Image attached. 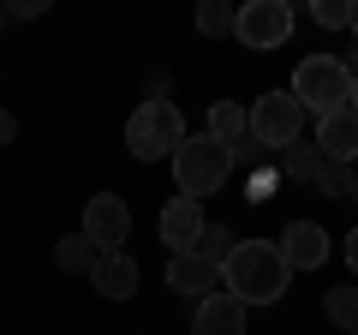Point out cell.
I'll return each instance as SVG.
<instances>
[{
    "label": "cell",
    "mask_w": 358,
    "mask_h": 335,
    "mask_svg": "<svg viewBox=\"0 0 358 335\" xmlns=\"http://www.w3.org/2000/svg\"><path fill=\"white\" fill-rule=\"evenodd\" d=\"M287 282H293V270H287V258L268 240H239L233 258L221 264V287H227L239 306H275V299L287 294Z\"/></svg>",
    "instance_id": "obj_1"
},
{
    "label": "cell",
    "mask_w": 358,
    "mask_h": 335,
    "mask_svg": "<svg viewBox=\"0 0 358 335\" xmlns=\"http://www.w3.org/2000/svg\"><path fill=\"white\" fill-rule=\"evenodd\" d=\"M233 174V150L209 132H185V144L173 150V180H179V198H197L203 204L209 192H221Z\"/></svg>",
    "instance_id": "obj_2"
},
{
    "label": "cell",
    "mask_w": 358,
    "mask_h": 335,
    "mask_svg": "<svg viewBox=\"0 0 358 335\" xmlns=\"http://www.w3.org/2000/svg\"><path fill=\"white\" fill-rule=\"evenodd\" d=\"M185 144V120H179V108L167 102H138L126 120V150L138 156V162H173V150Z\"/></svg>",
    "instance_id": "obj_3"
},
{
    "label": "cell",
    "mask_w": 358,
    "mask_h": 335,
    "mask_svg": "<svg viewBox=\"0 0 358 335\" xmlns=\"http://www.w3.org/2000/svg\"><path fill=\"white\" fill-rule=\"evenodd\" d=\"M287 96H293L305 114H334V108H346V96H352V78H346V66L334 60V54H305L293 72V84H287Z\"/></svg>",
    "instance_id": "obj_4"
},
{
    "label": "cell",
    "mask_w": 358,
    "mask_h": 335,
    "mask_svg": "<svg viewBox=\"0 0 358 335\" xmlns=\"http://www.w3.org/2000/svg\"><path fill=\"white\" fill-rule=\"evenodd\" d=\"M245 132H251L257 150H287V144H299V132H305V108L287 90H263L245 108Z\"/></svg>",
    "instance_id": "obj_5"
},
{
    "label": "cell",
    "mask_w": 358,
    "mask_h": 335,
    "mask_svg": "<svg viewBox=\"0 0 358 335\" xmlns=\"http://www.w3.org/2000/svg\"><path fill=\"white\" fill-rule=\"evenodd\" d=\"M287 36H293V6L287 0H245V6H233V42L268 54Z\"/></svg>",
    "instance_id": "obj_6"
},
{
    "label": "cell",
    "mask_w": 358,
    "mask_h": 335,
    "mask_svg": "<svg viewBox=\"0 0 358 335\" xmlns=\"http://www.w3.org/2000/svg\"><path fill=\"white\" fill-rule=\"evenodd\" d=\"M84 233L90 245H96V252H126V240H131V210H126V198H114V192H96L84 204Z\"/></svg>",
    "instance_id": "obj_7"
},
{
    "label": "cell",
    "mask_w": 358,
    "mask_h": 335,
    "mask_svg": "<svg viewBox=\"0 0 358 335\" xmlns=\"http://www.w3.org/2000/svg\"><path fill=\"white\" fill-rule=\"evenodd\" d=\"M287 258V270H322L329 264V228L322 221H287V233H281V245H275Z\"/></svg>",
    "instance_id": "obj_8"
},
{
    "label": "cell",
    "mask_w": 358,
    "mask_h": 335,
    "mask_svg": "<svg viewBox=\"0 0 358 335\" xmlns=\"http://www.w3.org/2000/svg\"><path fill=\"white\" fill-rule=\"evenodd\" d=\"M317 150H322V162H334V168L358 162V114L352 108H334V114L317 120Z\"/></svg>",
    "instance_id": "obj_9"
},
{
    "label": "cell",
    "mask_w": 358,
    "mask_h": 335,
    "mask_svg": "<svg viewBox=\"0 0 358 335\" xmlns=\"http://www.w3.org/2000/svg\"><path fill=\"white\" fill-rule=\"evenodd\" d=\"M192 335H245V306L227 294V287L203 294L197 299V317H192Z\"/></svg>",
    "instance_id": "obj_10"
},
{
    "label": "cell",
    "mask_w": 358,
    "mask_h": 335,
    "mask_svg": "<svg viewBox=\"0 0 358 335\" xmlns=\"http://www.w3.org/2000/svg\"><path fill=\"white\" fill-rule=\"evenodd\" d=\"M197 233H203V204H197V198H173V204L162 210V245L179 258V252L197 245Z\"/></svg>",
    "instance_id": "obj_11"
},
{
    "label": "cell",
    "mask_w": 358,
    "mask_h": 335,
    "mask_svg": "<svg viewBox=\"0 0 358 335\" xmlns=\"http://www.w3.org/2000/svg\"><path fill=\"white\" fill-rule=\"evenodd\" d=\"M215 282H221V270H215V264H203L197 252H179V258L167 264V287H173V294H185V299L215 294Z\"/></svg>",
    "instance_id": "obj_12"
},
{
    "label": "cell",
    "mask_w": 358,
    "mask_h": 335,
    "mask_svg": "<svg viewBox=\"0 0 358 335\" xmlns=\"http://www.w3.org/2000/svg\"><path fill=\"white\" fill-rule=\"evenodd\" d=\"M90 282H96V294H108V299H131V294H138V282H143V270L126 258V252H108V258H96Z\"/></svg>",
    "instance_id": "obj_13"
},
{
    "label": "cell",
    "mask_w": 358,
    "mask_h": 335,
    "mask_svg": "<svg viewBox=\"0 0 358 335\" xmlns=\"http://www.w3.org/2000/svg\"><path fill=\"white\" fill-rule=\"evenodd\" d=\"M233 245H239V233H233L227 221H203V233H197V245H192V252H197L203 264H215V270H221V264L233 258Z\"/></svg>",
    "instance_id": "obj_14"
},
{
    "label": "cell",
    "mask_w": 358,
    "mask_h": 335,
    "mask_svg": "<svg viewBox=\"0 0 358 335\" xmlns=\"http://www.w3.org/2000/svg\"><path fill=\"white\" fill-rule=\"evenodd\" d=\"M322 317L334 323V329H346V335H358V287H329L322 294Z\"/></svg>",
    "instance_id": "obj_15"
},
{
    "label": "cell",
    "mask_w": 358,
    "mask_h": 335,
    "mask_svg": "<svg viewBox=\"0 0 358 335\" xmlns=\"http://www.w3.org/2000/svg\"><path fill=\"white\" fill-rule=\"evenodd\" d=\"M96 258H102V252H96L84 233H72V240L54 245V264H60V275H90V270H96Z\"/></svg>",
    "instance_id": "obj_16"
},
{
    "label": "cell",
    "mask_w": 358,
    "mask_h": 335,
    "mask_svg": "<svg viewBox=\"0 0 358 335\" xmlns=\"http://www.w3.org/2000/svg\"><path fill=\"white\" fill-rule=\"evenodd\" d=\"M203 132H209V138H221V144H239V138H245V108H239V102H215Z\"/></svg>",
    "instance_id": "obj_17"
},
{
    "label": "cell",
    "mask_w": 358,
    "mask_h": 335,
    "mask_svg": "<svg viewBox=\"0 0 358 335\" xmlns=\"http://www.w3.org/2000/svg\"><path fill=\"white\" fill-rule=\"evenodd\" d=\"M281 168H287V174H299V180H317V174H322V150L299 138V144H287V150H281Z\"/></svg>",
    "instance_id": "obj_18"
},
{
    "label": "cell",
    "mask_w": 358,
    "mask_h": 335,
    "mask_svg": "<svg viewBox=\"0 0 358 335\" xmlns=\"http://www.w3.org/2000/svg\"><path fill=\"white\" fill-rule=\"evenodd\" d=\"M310 18H317L322 30H352L358 6H352V0H317V6H310Z\"/></svg>",
    "instance_id": "obj_19"
},
{
    "label": "cell",
    "mask_w": 358,
    "mask_h": 335,
    "mask_svg": "<svg viewBox=\"0 0 358 335\" xmlns=\"http://www.w3.org/2000/svg\"><path fill=\"white\" fill-rule=\"evenodd\" d=\"M197 30L203 36H233V6L227 0H203L197 6Z\"/></svg>",
    "instance_id": "obj_20"
},
{
    "label": "cell",
    "mask_w": 358,
    "mask_h": 335,
    "mask_svg": "<svg viewBox=\"0 0 358 335\" xmlns=\"http://www.w3.org/2000/svg\"><path fill=\"white\" fill-rule=\"evenodd\" d=\"M317 192H322V198H346V192H352V168H334V162H322V174H317Z\"/></svg>",
    "instance_id": "obj_21"
},
{
    "label": "cell",
    "mask_w": 358,
    "mask_h": 335,
    "mask_svg": "<svg viewBox=\"0 0 358 335\" xmlns=\"http://www.w3.org/2000/svg\"><path fill=\"white\" fill-rule=\"evenodd\" d=\"M245 198H257V204H263V198H275V174H268V168H257L251 180H245Z\"/></svg>",
    "instance_id": "obj_22"
},
{
    "label": "cell",
    "mask_w": 358,
    "mask_h": 335,
    "mask_svg": "<svg viewBox=\"0 0 358 335\" xmlns=\"http://www.w3.org/2000/svg\"><path fill=\"white\" fill-rule=\"evenodd\" d=\"M48 0H6V18H42Z\"/></svg>",
    "instance_id": "obj_23"
},
{
    "label": "cell",
    "mask_w": 358,
    "mask_h": 335,
    "mask_svg": "<svg viewBox=\"0 0 358 335\" xmlns=\"http://www.w3.org/2000/svg\"><path fill=\"white\" fill-rule=\"evenodd\" d=\"M13 138H18V120L6 114V108H0V144H13Z\"/></svg>",
    "instance_id": "obj_24"
},
{
    "label": "cell",
    "mask_w": 358,
    "mask_h": 335,
    "mask_svg": "<svg viewBox=\"0 0 358 335\" xmlns=\"http://www.w3.org/2000/svg\"><path fill=\"white\" fill-rule=\"evenodd\" d=\"M346 270H352V275H358V228H352V233H346Z\"/></svg>",
    "instance_id": "obj_25"
},
{
    "label": "cell",
    "mask_w": 358,
    "mask_h": 335,
    "mask_svg": "<svg viewBox=\"0 0 358 335\" xmlns=\"http://www.w3.org/2000/svg\"><path fill=\"white\" fill-rule=\"evenodd\" d=\"M346 108H352V114H358V78H352V96H346Z\"/></svg>",
    "instance_id": "obj_26"
},
{
    "label": "cell",
    "mask_w": 358,
    "mask_h": 335,
    "mask_svg": "<svg viewBox=\"0 0 358 335\" xmlns=\"http://www.w3.org/2000/svg\"><path fill=\"white\" fill-rule=\"evenodd\" d=\"M6 25H13V18H6V0H0V30H6Z\"/></svg>",
    "instance_id": "obj_27"
},
{
    "label": "cell",
    "mask_w": 358,
    "mask_h": 335,
    "mask_svg": "<svg viewBox=\"0 0 358 335\" xmlns=\"http://www.w3.org/2000/svg\"><path fill=\"white\" fill-rule=\"evenodd\" d=\"M346 198H352V204H358V174H352V192H346Z\"/></svg>",
    "instance_id": "obj_28"
},
{
    "label": "cell",
    "mask_w": 358,
    "mask_h": 335,
    "mask_svg": "<svg viewBox=\"0 0 358 335\" xmlns=\"http://www.w3.org/2000/svg\"><path fill=\"white\" fill-rule=\"evenodd\" d=\"M352 36H358V18H352Z\"/></svg>",
    "instance_id": "obj_29"
}]
</instances>
